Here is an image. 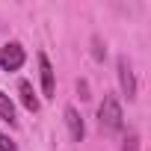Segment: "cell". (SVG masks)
<instances>
[{
  "label": "cell",
  "mask_w": 151,
  "mask_h": 151,
  "mask_svg": "<svg viewBox=\"0 0 151 151\" xmlns=\"http://www.w3.org/2000/svg\"><path fill=\"white\" fill-rule=\"evenodd\" d=\"M0 119H3L9 127H18V116H15V104L6 92H0Z\"/></svg>",
  "instance_id": "cell-7"
},
{
  "label": "cell",
  "mask_w": 151,
  "mask_h": 151,
  "mask_svg": "<svg viewBox=\"0 0 151 151\" xmlns=\"http://www.w3.org/2000/svg\"><path fill=\"white\" fill-rule=\"evenodd\" d=\"M119 151H139V133L136 130H127V136L122 139V148Z\"/></svg>",
  "instance_id": "cell-8"
},
{
  "label": "cell",
  "mask_w": 151,
  "mask_h": 151,
  "mask_svg": "<svg viewBox=\"0 0 151 151\" xmlns=\"http://www.w3.org/2000/svg\"><path fill=\"white\" fill-rule=\"evenodd\" d=\"M0 151H18L15 139H12L9 133H3V130H0Z\"/></svg>",
  "instance_id": "cell-9"
},
{
  "label": "cell",
  "mask_w": 151,
  "mask_h": 151,
  "mask_svg": "<svg viewBox=\"0 0 151 151\" xmlns=\"http://www.w3.org/2000/svg\"><path fill=\"white\" fill-rule=\"evenodd\" d=\"M36 62H39L42 95H45V98H53V95H56V71H53V65H50L47 53H45V50H39V53H36Z\"/></svg>",
  "instance_id": "cell-4"
},
{
  "label": "cell",
  "mask_w": 151,
  "mask_h": 151,
  "mask_svg": "<svg viewBox=\"0 0 151 151\" xmlns=\"http://www.w3.org/2000/svg\"><path fill=\"white\" fill-rule=\"evenodd\" d=\"M92 45H95V50H92V53H95V59H98V62H101V59H104V56H107V47H101V39H98V36H95V39H92Z\"/></svg>",
  "instance_id": "cell-10"
},
{
  "label": "cell",
  "mask_w": 151,
  "mask_h": 151,
  "mask_svg": "<svg viewBox=\"0 0 151 151\" xmlns=\"http://www.w3.org/2000/svg\"><path fill=\"white\" fill-rule=\"evenodd\" d=\"M27 62V50L21 42H6L3 47H0V71H21Z\"/></svg>",
  "instance_id": "cell-3"
},
{
  "label": "cell",
  "mask_w": 151,
  "mask_h": 151,
  "mask_svg": "<svg viewBox=\"0 0 151 151\" xmlns=\"http://www.w3.org/2000/svg\"><path fill=\"white\" fill-rule=\"evenodd\" d=\"M116 77H119V89H122V95H124L127 101H136L139 86H136V74H133V65H130L127 56H119V59H116Z\"/></svg>",
  "instance_id": "cell-2"
},
{
  "label": "cell",
  "mask_w": 151,
  "mask_h": 151,
  "mask_svg": "<svg viewBox=\"0 0 151 151\" xmlns=\"http://www.w3.org/2000/svg\"><path fill=\"white\" fill-rule=\"evenodd\" d=\"M18 98H21V107L27 113H39L42 110V101H39V95H36L30 80H18Z\"/></svg>",
  "instance_id": "cell-6"
},
{
  "label": "cell",
  "mask_w": 151,
  "mask_h": 151,
  "mask_svg": "<svg viewBox=\"0 0 151 151\" xmlns=\"http://www.w3.org/2000/svg\"><path fill=\"white\" fill-rule=\"evenodd\" d=\"M98 130L104 136L124 133V110H122V104L113 92H104V98L98 104Z\"/></svg>",
  "instance_id": "cell-1"
},
{
  "label": "cell",
  "mask_w": 151,
  "mask_h": 151,
  "mask_svg": "<svg viewBox=\"0 0 151 151\" xmlns=\"http://www.w3.org/2000/svg\"><path fill=\"white\" fill-rule=\"evenodd\" d=\"M62 116H65V127H68L71 142H83V136H86V122H83L80 110L74 107V104H68V107L62 110Z\"/></svg>",
  "instance_id": "cell-5"
}]
</instances>
